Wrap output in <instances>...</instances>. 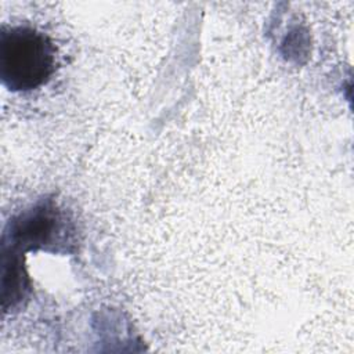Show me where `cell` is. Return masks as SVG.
I'll list each match as a JSON object with an SVG mask.
<instances>
[{
	"instance_id": "6da1fadb",
	"label": "cell",
	"mask_w": 354,
	"mask_h": 354,
	"mask_svg": "<svg viewBox=\"0 0 354 354\" xmlns=\"http://www.w3.org/2000/svg\"><path fill=\"white\" fill-rule=\"evenodd\" d=\"M55 68L51 40L26 26H12L0 33V76L14 91H28L44 84Z\"/></svg>"
}]
</instances>
